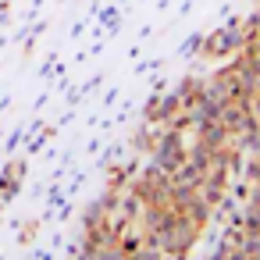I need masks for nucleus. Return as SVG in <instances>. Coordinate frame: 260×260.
<instances>
[{
	"instance_id": "f257e3e1",
	"label": "nucleus",
	"mask_w": 260,
	"mask_h": 260,
	"mask_svg": "<svg viewBox=\"0 0 260 260\" xmlns=\"http://www.w3.org/2000/svg\"><path fill=\"white\" fill-rule=\"evenodd\" d=\"M157 171H164V175H175L182 164H185V150H182V143H178V136L171 132V136H164V143L157 146Z\"/></svg>"
},
{
	"instance_id": "f03ea898",
	"label": "nucleus",
	"mask_w": 260,
	"mask_h": 260,
	"mask_svg": "<svg viewBox=\"0 0 260 260\" xmlns=\"http://www.w3.org/2000/svg\"><path fill=\"white\" fill-rule=\"evenodd\" d=\"M121 260H157L153 253H132V256H121Z\"/></svg>"
}]
</instances>
